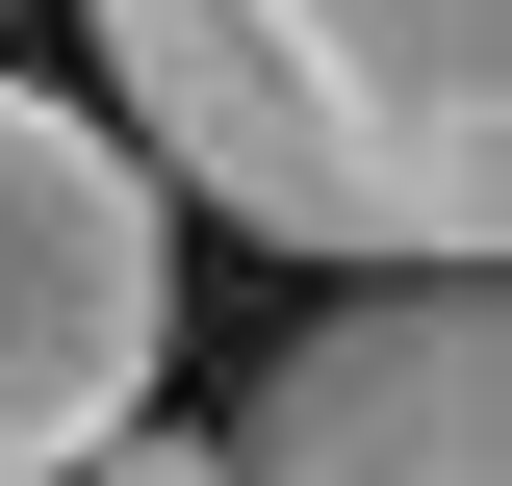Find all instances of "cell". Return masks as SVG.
Listing matches in <instances>:
<instances>
[{"label":"cell","mask_w":512,"mask_h":486,"mask_svg":"<svg viewBox=\"0 0 512 486\" xmlns=\"http://www.w3.org/2000/svg\"><path fill=\"white\" fill-rule=\"evenodd\" d=\"M77 486H205V435H180V410H128V435H103Z\"/></svg>","instance_id":"277c9868"},{"label":"cell","mask_w":512,"mask_h":486,"mask_svg":"<svg viewBox=\"0 0 512 486\" xmlns=\"http://www.w3.org/2000/svg\"><path fill=\"white\" fill-rule=\"evenodd\" d=\"M205 486H512V307H487V282H359V307H308L282 384L205 435Z\"/></svg>","instance_id":"3957f363"},{"label":"cell","mask_w":512,"mask_h":486,"mask_svg":"<svg viewBox=\"0 0 512 486\" xmlns=\"http://www.w3.org/2000/svg\"><path fill=\"white\" fill-rule=\"evenodd\" d=\"M128 180L333 282H487L512 231V0H77Z\"/></svg>","instance_id":"6da1fadb"},{"label":"cell","mask_w":512,"mask_h":486,"mask_svg":"<svg viewBox=\"0 0 512 486\" xmlns=\"http://www.w3.org/2000/svg\"><path fill=\"white\" fill-rule=\"evenodd\" d=\"M180 359V231L128 180V128L0 77V486H77Z\"/></svg>","instance_id":"7a4b0ae2"}]
</instances>
